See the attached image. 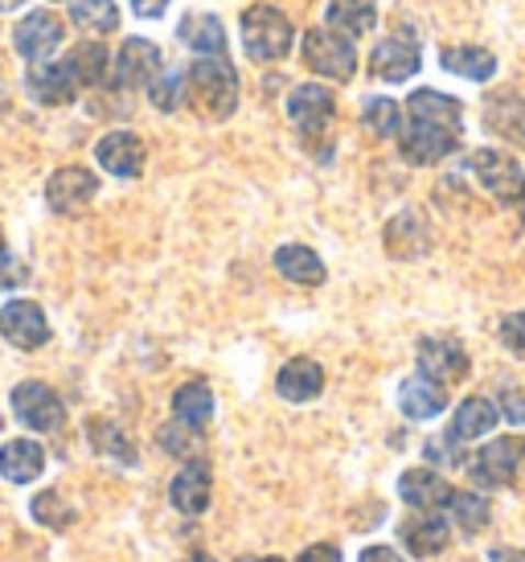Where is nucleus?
<instances>
[{"label":"nucleus","mask_w":525,"mask_h":562,"mask_svg":"<svg viewBox=\"0 0 525 562\" xmlns=\"http://www.w3.org/2000/svg\"><path fill=\"white\" fill-rule=\"evenodd\" d=\"M177 33L198 58H226V30L214 13H189Z\"/></svg>","instance_id":"obj_28"},{"label":"nucleus","mask_w":525,"mask_h":562,"mask_svg":"<svg viewBox=\"0 0 525 562\" xmlns=\"http://www.w3.org/2000/svg\"><path fill=\"white\" fill-rule=\"evenodd\" d=\"M496 419H501V406H496L493 398L472 394V398H463V403L456 406V415H451L448 443H472V439H484L496 427Z\"/></svg>","instance_id":"obj_18"},{"label":"nucleus","mask_w":525,"mask_h":562,"mask_svg":"<svg viewBox=\"0 0 525 562\" xmlns=\"http://www.w3.org/2000/svg\"><path fill=\"white\" fill-rule=\"evenodd\" d=\"M399 542L406 547V554H415V559H435V554L448 550L451 526L444 517H435L432 509H418L415 517L399 521Z\"/></svg>","instance_id":"obj_11"},{"label":"nucleus","mask_w":525,"mask_h":562,"mask_svg":"<svg viewBox=\"0 0 525 562\" xmlns=\"http://www.w3.org/2000/svg\"><path fill=\"white\" fill-rule=\"evenodd\" d=\"M276 391L283 403H312L316 394L325 391V370L312 358H292L276 374Z\"/></svg>","instance_id":"obj_23"},{"label":"nucleus","mask_w":525,"mask_h":562,"mask_svg":"<svg viewBox=\"0 0 525 562\" xmlns=\"http://www.w3.org/2000/svg\"><path fill=\"white\" fill-rule=\"evenodd\" d=\"M501 415H505V419L510 423H517V427H525V394L522 391H513V386H505V391H501Z\"/></svg>","instance_id":"obj_40"},{"label":"nucleus","mask_w":525,"mask_h":562,"mask_svg":"<svg viewBox=\"0 0 525 562\" xmlns=\"http://www.w3.org/2000/svg\"><path fill=\"white\" fill-rule=\"evenodd\" d=\"M361 124L370 127L378 140H390V136H399L402 132V108L394 103V99L373 94V99H366V115H361Z\"/></svg>","instance_id":"obj_36"},{"label":"nucleus","mask_w":525,"mask_h":562,"mask_svg":"<svg viewBox=\"0 0 525 562\" xmlns=\"http://www.w3.org/2000/svg\"><path fill=\"white\" fill-rule=\"evenodd\" d=\"M87 436H91V448L99 456H108V460H115V464H136V448H132V439L115 427V423L108 419H91V427H87Z\"/></svg>","instance_id":"obj_33"},{"label":"nucleus","mask_w":525,"mask_h":562,"mask_svg":"<svg viewBox=\"0 0 525 562\" xmlns=\"http://www.w3.org/2000/svg\"><path fill=\"white\" fill-rule=\"evenodd\" d=\"M25 87H30L33 99L46 103V108H63V103H70L78 94V79L70 75L66 63H33Z\"/></svg>","instance_id":"obj_20"},{"label":"nucleus","mask_w":525,"mask_h":562,"mask_svg":"<svg viewBox=\"0 0 525 562\" xmlns=\"http://www.w3.org/2000/svg\"><path fill=\"white\" fill-rule=\"evenodd\" d=\"M399 411L415 423H427V419H435V415H444V411H448L444 382H435V378H427V374L406 378L399 386Z\"/></svg>","instance_id":"obj_17"},{"label":"nucleus","mask_w":525,"mask_h":562,"mask_svg":"<svg viewBox=\"0 0 525 562\" xmlns=\"http://www.w3.org/2000/svg\"><path fill=\"white\" fill-rule=\"evenodd\" d=\"M456 144H460V132L439 124H423V120H411L399 132V148L411 165H439L444 157L456 153Z\"/></svg>","instance_id":"obj_8"},{"label":"nucleus","mask_w":525,"mask_h":562,"mask_svg":"<svg viewBox=\"0 0 525 562\" xmlns=\"http://www.w3.org/2000/svg\"><path fill=\"white\" fill-rule=\"evenodd\" d=\"M484 127L496 132L501 140L525 148V94L517 91L489 94V103H484Z\"/></svg>","instance_id":"obj_19"},{"label":"nucleus","mask_w":525,"mask_h":562,"mask_svg":"<svg viewBox=\"0 0 525 562\" xmlns=\"http://www.w3.org/2000/svg\"><path fill=\"white\" fill-rule=\"evenodd\" d=\"M333 111H337V103H333V91L316 87V82H309V87H295L292 99H288V115H292V124L300 127L304 136L321 132V127L333 120Z\"/></svg>","instance_id":"obj_22"},{"label":"nucleus","mask_w":525,"mask_h":562,"mask_svg":"<svg viewBox=\"0 0 525 562\" xmlns=\"http://www.w3.org/2000/svg\"><path fill=\"white\" fill-rule=\"evenodd\" d=\"M13 411L30 431H46V436L49 431H63L66 423L63 398L49 391V386H42V382H21L13 391Z\"/></svg>","instance_id":"obj_7"},{"label":"nucleus","mask_w":525,"mask_h":562,"mask_svg":"<svg viewBox=\"0 0 525 562\" xmlns=\"http://www.w3.org/2000/svg\"><path fill=\"white\" fill-rule=\"evenodd\" d=\"M210 497H214V476H210V464L205 460H189L186 469L172 476L169 484V501L177 514L198 517L210 509Z\"/></svg>","instance_id":"obj_12"},{"label":"nucleus","mask_w":525,"mask_h":562,"mask_svg":"<svg viewBox=\"0 0 525 562\" xmlns=\"http://www.w3.org/2000/svg\"><path fill=\"white\" fill-rule=\"evenodd\" d=\"M501 341L513 353H525V313H513L501 321Z\"/></svg>","instance_id":"obj_39"},{"label":"nucleus","mask_w":525,"mask_h":562,"mask_svg":"<svg viewBox=\"0 0 525 562\" xmlns=\"http://www.w3.org/2000/svg\"><path fill=\"white\" fill-rule=\"evenodd\" d=\"M94 193H99V177H94L91 169H78V165H70V169H58L54 177H49L46 202H49V210H54V214L70 218V214H78L82 205L94 202Z\"/></svg>","instance_id":"obj_10"},{"label":"nucleus","mask_w":525,"mask_h":562,"mask_svg":"<svg viewBox=\"0 0 525 562\" xmlns=\"http://www.w3.org/2000/svg\"><path fill=\"white\" fill-rule=\"evenodd\" d=\"M357 562H406L394 547H366Z\"/></svg>","instance_id":"obj_45"},{"label":"nucleus","mask_w":525,"mask_h":562,"mask_svg":"<svg viewBox=\"0 0 525 562\" xmlns=\"http://www.w3.org/2000/svg\"><path fill=\"white\" fill-rule=\"evenodd\" d=\"M276 271L283 280L304 283V288L325 283V259L312 247H304V243H283V247L276 250Z\"/></svg>","instance_id":"obj_27"},{"label":"nucleus","mask_w":525,"mask_h":562,"mask_svg":"<svg viewBox=\"0 0 525 562\" xmlns=\"http://www.w3.org/2000/svg\"><path fill=\"white\" fill-rule=\"evenodd\" d=\"M387 250L390 259H418V255H427L432 250V231H427V222L418 218L415 210H402L394 218L387 222Z\"/></svg>","instance_id":"obj_21"},{"label":"nucleus","mask_w":525,"mask_h":562,"mask_svg":"<svg viewBox=\"0 0 525 562\" xmlns=\"http://www.w3.org/2000/svg\"><path fill=\"white\" fill-rule=\"evenodd\" d=\"M444 70L460 75V79H472V82H489L496 75V58L480 46H451V49H444Z\"/></svg>","instance_id":"obj_31"},{"label":"nucleus","mask_w":525,"mask_h":562,"mask_svg":"<svg viewBox=\"0 0 525 562\" xmlns=\"http://www.w3.org/2000/svg\"><path fill=\"white\" fill-rule=\"evenodd\" d=\"M468 172L480 181V189H489L496 202H522L525 198V172L522 165L513 157H505V153H493V148H480V153H472L468 157Z\"/></svg>","instance_id":"obj_5"},{"label":"nucleus","mask_w":525,"mask_h":562,"mask_svg":"<svg viewBox=\"0 0 525 562\" xmlns=\"http://www.w3.org/2000/svg\"><path fill=\"white\" fill-rule=\"evenodd\" d=\"M0 337L16 349H42L49 341V321L42 313V304H33V300H9L4 308H0Z\"/></svg>","instance_id":"obj_6"},{"label":"nucleus","mask_w":525,"mask_h":562,"mask_svg":"<svg viewBox=\"0 0 525 562\" xmlns=\"http://www.w3.org/2000/svg\"><path fill=\"white\" fill-rule=\"evenodd\" d=\"M13 283H21V267L13 263V255L4 247V235H0V288H13Z\"/></svg>","instance_id":"obj_42"},{"label":"nucleus","mask_w":525,"mask_h":562,"mask_svg":"<svg viewBox=\"0 0 525 562\" xmlns=\"http://www.w3.org/2000/svg\"><path fill=\"white\" fill-rule=\"evenodd\" d=\"M250 562H283V559H250Z\"/></svg>","instance_id":"obj_49"},{"label":"nucleus","mask_w":525,"mask_h":562,"mask_svg":"<svg viewBox=\"0 0 525 562\" xmlns=\"http://www.w3.org/2000/svg\"><path fill=\"white\" fill-rule=\"evenodd\" d=\"M94 160H99V169L111 172V177H139L144 172V140L132 136V132H108L103 140L94 144Z\"/></svg>","instance_id":"obj_14"},{"label":"nucleus","mask_w":525,"mask_h":562,"mask_svg":"<svg viewBox=\"0 0 525 562\" xmlns=\"http://www.w3.org/2000/svg\"><path fill=\"white\" fill-rule=\"evenodd\" d=\"M172 415H177L181 427L201 431L205 423L214 419V394H210V386L205 382H186L181 391L172 394Z\"/></svg>","instance_id":"obj_29"},{"label":"nucleus","mask_w":525,"mask_h":562,"mask_svg":"<svg viewBox=\"0 0 525 562\" xmlns=\"http://www.w3.org/2000/svg\"><path fill=\"white\" fill-rule=\"evenodd\" d=\"M46 469V452H42V443H33V439H9L4 448H0V476L13 484H33Z\"/></svg>","instance_id":"obj_25"},{"label":"nucleus","mask_w":525,"mask_h":562,"mask_svg":"<svg viewBox=\"0 0 525 562\" xmlns=\"http://www.w3.org/2000/svg\"><path fill=\"white\" fill-rule=\"evenodd\" d=\"M238 33H243L247 58H255V63H279L292 54V25L271 4H250L238 21Z\"/></svg>","instance_id":"obj_2"},{"label":"nucleus","mask_w":525,"mask_h":562,"mask_svg":"<svg viewBox=\"0 0 525 562\" xmlns=\"http://www.w3.org/2000/svg\"><path fill=\"white\" fill-rule=\"evenodd\" d=\"M406 111H411V120L451 127V132H460V120H463L460 99H451V94H444V91H432V87L411 91V99H406Z\"/></svg>","instance_id":"obj_26"},{"label":"nucleus","mask_w":525,"mask_h":562,"mask_svg":"<svg viewBox=\"0 0 525 562\" xmlns=\"http://www.w3.org/2000/svg\"><path fill=\"white\" fill-rule=\"evenodd\" d=\"M448 514H451V521L460 526V533H480L489 526L493 509H489V501L480 497V493H451Z\"/></svg>","instance_id":"obj_35"},{"label":"nucleus","mask_w":525,"mask_h":562,"mask_svg":"<svg viewBox=\"0 0 525 562\" xmlns=\"http://www.w3.org/2000/svg\"><path fill=\"white\" fill-rule=\"evenodd\" d=\"M373 21H378L373 0H328V30L345 33V37L370 33Z\"/></svg>","instance_id":"obj_30"},{"label":"nucleus","mask_w":525,"mask_h":562,"mask_svg":"<svg viewBox=\"0 0 525 562\" xmlns=\"http://www.w3.org/2000/svg\"><path fill=\"white\" fill-rule=\"evenodd\" d=\"M295 562H340V550L328 547V542H316V547H309Z\"/></svg>","instance_id":"obj_44"},{"label":"nucleus","mask_w":525,"mask_h":562,"mask_svg":"<svg viewBox=\"0 0 525 562\" xmlns=\"http://www.w3.org/2000/svg\"><path fill=\"white\" fill-rule=\"evenodd\" d=\"M415 358H418V374L435 378V382L468 378V353H463V345L451 341V337H423Z\"/></svg>","instance_id":"obj_13"},{"label":"nucleus","mask_w":525,"mask_h":562,"mask_svg":"<svg viewBox=\"0 0 525 562\" xmlns=\"http://www.w3.org/2000/svg\"><path fill=\"white\" fill-rule=\"evenodd\" d=\"M13 4H21V0H0V9H13Z\"/></svg>","instance_id":"obj_48"},{"label":"nucleus","mask_w":525,"mask_h":562,"mask_svg":"<svg viewBox=\"0 0 525 562\" xmlns=\"http://www.w3.org/2000/svg\"><path fill=\"white\" fill-rule=\"evenodd\" d=\"M186 562H217V559H210V554H205V550H193V554H189Z\"/></svg>","instance_id":"obj_47"},{"label":"nucleus","mask_w":525,"mask_h":562,"mask_svg":"<svg viewBox=\"0 0 525 562\" xmlns=\"http://www.w3.org/2000/svg\"><path fill=\"white\" fill-rule=\"evenodd\" d=\"M172 0H132V13L144 16V21H156V16H165Z\"/></svg>","instance_id":"obj_43"},{"label":"nucleus","mask_w":525,"mask_h":562,"mask_svg":"<svg viewBox=\"0 0 525 562\" xmlns=\"http://www.w3.org/2000/svg\"><path fill=\"white\" fill-rule=\"evenodd\" d=\"M70 75L78 79V87H99V82L108 79V66H111V54L99 42H82V46L70 49Z\"/></svg>","instance_id":"obj_32"},{"label":"nucleus","mask_w":525,"mask_h":562,"mask_svg":"<svg viewBox=\"0 0 525 562\" xmlns=\"http://www.w3.org/2000/svg\"><path fill=\"white\" fill-rule=\"evenodd\" d=\"M186 75H177V70H169V75H156L153 82H148V99H153L156 111H177L181 108V99H186Z\"/></svg>","instance_id":"obj_38"},{"label":"nucleus","mask_w":525,"mask_h":562,"mask_svg":"<svg viewBox=\"0 0 525 562\" xmlns=\"http://www.w3.org/2000/svg\"><path fill=\"white\" fill-rule=\"evenodd\" d=\"M189 103L205 120H231L238 108V75L226 58H198L189 70Z\"/></svg>","instance_id":"obj_1"},{"label":"nucleus","mask_w":525,"mask_h":562,"mask_svg":"<svg viewBox=\"0 0 525 562\" xmlns=\"http://www.w3.org/2000/svg\"><path fill=\"white\" fill-rule=\"evenodd\" d=\"M451 493H456V488L432 469H406L399 476V497L406 501L411 509H439V505H448Z\"/></svg>","instance_id":"obj_24"},{"label":"nucleus","mask_w":525,"mask_h":562,"mask_svg":"<svg viewBox=\"0 0 525 562\" xmlns=\"http://www.w3.org/2000/svg\"><path fill=\"white\" fill-rule=\"evenodd\" d=\"M70 21H75L78 30L115 33L120 30V9H115V0H75L70 4Z\"/></svg>","instance_id":"obj_34"},{"label":"nucleus","mask_w":525,"mask_h":562,"mask_svg":"<svg viewBox=\"0 0 525 562\" xmlns=\"http://www.w3.org/2000/svg\"><path fill=\"white\" fill-rule=\"evenodd\" d=\"M468 476L480 488H513L525 481V439L501 436L493 443H484L472 460H468Z\"/></svg>","instance_id":"obj_3"},{"label":"nucleus","mask_w":525,"mask_h":562,"mask_svg":"<svg viewBox=\"0 0 525 562\" xmlns=\"http://www.w3.org/2000/svg\"><path fill=\"white\" fill-rule=\"evenodd\" d=\"M493 562H525V550H493Z\"/></svg>","instance_id":"obj_46"},{"label":"nucleus","mask_w":525,"mask_h":562,"mask_svg":"<svg viewBox=\"0 0 525 562\" xmlns=\"http://www.w3.org/2000/svg\"><path fill=\"white\" fill-rule=\"evenodd\" d=\"M30 509H33V521H37V526H49V530H66V526L75 521V509H70L63 501V493H54V488H49V493H37Z\"/></svg>","instance_id":"obj_37"},{"label":"nucleus","mask_w":525,"mask_h":562,"mask_svg":"<svg viewBox=\"0 0 525 562\" xmlns=\"http://www.w3.org/2000/svg\"><path fill=\"white\" fill-rule=\"evenodd\" d=\"M304 66L328 82H349L357 75L354 37L337 30H309L304 33Z\"/></svg>","instance_id":"obj_4"},{"label":"nucleus","mask_w":525,"mask_h":562,"mask_svg":"<svg viewBox=\"0 0 525 562\" xmlns=\"http://www.w3.org/2000/svg\"><path fill=\"white\" fill-rule=\"evenodd\" d=\"M66 37V25L58 16L49 13V9H37V13H25L16 21L13 30V46L21 58H30V63H46L54 49L63 46Z\"/></svg>","instance_id":"obj_9"},{"label":"nucleus","mask_w":525,"mask_h":562,"mask_svg":"<svg viewBox=\"0 0 525 562\" xmlns=\"http://www.w3.org/2000/svg\"><path fill=\"white\" fill-rule=\"evenodd\" d=\"M160 49L148 37H127L115 54V82L120 87H148L160 75Z\"/></svg>","instance_id":"obj_16"},{"label":"nucleus","mask_w":525,"mask_h":562,"mask_svg":"<svg viewBox=\"0 0 525 562\" xmlns=\"http://www.w3.org/2000/svg\"><path fill=\"white\" fill-rule=\"evenodd\" d=\"M418 46L411 37H387V42H378L370 54V75L382 82H406L418 75Z\"/></svg>","instance_id":"obj_15"},{"label":"nucleus","mask_w":525,"mask_h":562,"mask_svg":"<svg viewBox=\"0 0 525 562\" xmlns=\"http://www.w3.org/2000/svg\"><path fill=\"white\" fill-rule=\"evenodd\" d=\"M186 431H193V427H186ZM186 431L165 427V431H160V448H165V452H172V456H189V448H193V443H189Z\"/></svg>","instance_id":"obj_41"}]
</instances>
